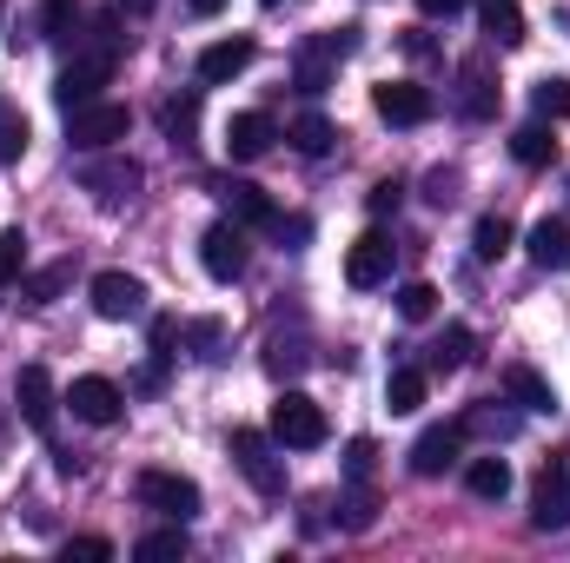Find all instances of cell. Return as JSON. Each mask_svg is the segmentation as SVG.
I'll return each mask as SVG.
<instances>
[{
	"mask_svg": "<svg viewBox=\"0 0 570 563\" xmlns=\"http://www.w3.org/2000/svg\"><path fill=\"white\" fill-rule=\"evenodd\" d=\"M399 199H405V186H399V179H379V186H372V213H379V219H385V213H399Z\"/></svg>",
	"mask_w": 570,
	"mask_h": 563,
	"instance_id": "obj_43",
	"label": "cell"
},
{
	"mask_svg": "<svg viewBox=\"0 0 570 563\" xmlns=\"http://www.w3.org/2000/svg\"><path fill=\"white\" fill-rule=\"evenodd\" d=\"M425 199L431 206H451V199H458V172H451V166H438V172L425 179Z\"/></svg>",
	"mask_w": 570,
	"mask_h": 563,
	"instance_id": "obj_41",
	"label": "cell"
},
{
	"mask_svg": "<svg viewBox=\"0 0 570 563\" xmlns=\"http://www.w3.org/2000/svg\"><path fill=\"white\" fill-rule=\"evenodd\" d=\"M67 557H80V563H107V557H114V544H107V537H73V544H67Z\"/></svg>",
	"mask_w": 570,
	"mask_h": 563,
	"instance_id": "obj_42",
	"label": "cell"
},
{
	"mask_svg": "<svg viewBox=\"0 0 570 563\" xmlns=\"http://www.w3.org/2000/svg\"><path fill=\"white\" fill-rule=\"evenodd\" d=\"M94 312L100 318H140L146 312V285L134 279V273H94Z\"/></svg>",
	"mask_w": 570,
	"mask_h": 563,
	"instance_id": "obj_15",
	"label": "cell"
},
{
	"mask_svg": "<svg viewBox=\"0 0 570 563\" xmlns=\"http://www.w3.org/2000/svg\"><path fill=\"white\" fill-rule=\"evenodd\" d=\"M511 239H518V233H511V219H504V213H484V219L471 226V253H478V259H504V253H511Z\"/></svg>",
	"mask_w": 570,
	"mask_h": 563,
	"instance_id": "obj_26",
	"label": "cell"
},
{
	"mask_svg": "<svg viewBox=\"0 0 570 563\" xmlns=\"http://www.w3.org/2000/svg\"><path fill=\"white\" fill-rule=\"evenodd\" d=\"M464 7H471V0H419L425 20H451V13H464Z\"/></svg>",
	"mask_w": 570,
	"mask_h": 563,
	"instance_id": "obj_44",
	"label": "cell"
},
{
	"mask_svg": "<svg viewBox=\"0 0 570 563\" xmlns=\"http://www.w3.org/2000/svg\"><path fill=\"white\" fill-rule=\"evenodd\" d=\"M338 511H345V531H372V511H379V497H372V491L358 484V491H352V497H345Z\"/></svg>",
	"mask_w": 570,
	"mask_h": 563,
	"instance_id": "obj_39",
	"label": "cell"
},
{
	"mask_svg": "<svg viewBox=\"0 0 570 563\" xmlns=\"http://www.w3.org/2000/svg\"><path fill=\"white\" fill-rule=\"evenodd\" d=\"M399 312H405V318H412V325H425L431 312H438V285H425V279L399 285Z\"/></svg>",
	"mask_w": 570,
	"mask_h": 563,
	"instance_id": "obj_37",
	"label": "cell"
},
{
	"mask_svg": "<svg viewBox=\"0 0 570 563\" xmlns=\"http://www.w3.org/2000/svg\"><path fill=\"white\" fill-rule=\"evenodd\" d=\"M266 146H273V120L266 113H233L226 120V152L233 159H259Z\"/></svg>",
	"mask_w": 570,
	"mask_h": 563,
	"instance_id": "obj_22",
	"label": "cell"
},
{
	"mask_svg": "<svg viewBox=\"0 0 570 563\" xmlns=\"http://www.w3.org/2000/svg\"><path fill=\"white\" fill-rule=\"evenodd\" d=\"M233 464L246 471V484H253L259 497H285V457H279V437H273V431L239 424V431H233Z\"/></svg>",
	"mask_w": 570,
	"mask_h": 563,
	"instance_id": "obj_1",
	"label": "cell"
},
{
	"mask_svg": "<svg viewBox=\"0 0 570 563\" xmlns=\"http://www.w3.org/2000/svg\"><path fill=\"white\" fill-rule=\"evenodd\" d=\"M13 405H20V418H27V431L53 437V412H60V392H53L47 365H20V372H13Z\"/></svg>",
	"mask_w": 570,
	"mask_h": 563,
	"instance_id": "obj_9",
	"label": "cell"
},
{
	"mask_svg": "<svg viewBox=\"0 0 570 563\" xmlns=\"http://www.w3.org/2000/svg\"><path fill=\"white\" fill-rule=\"evenodd\" d=\"M120 13H153V0H120Z\"/></svg>",
	"mask_w": 570,
	"mask_h": 563,
	"instance_id": "obj_46",
	"label": "cell"
},
{
	"mask_svg": "<svg viewBox=\"0 0 570 563\" xmlns=\"http://www.w3.org/2000/svg\"><path fill=\"white\" fill-rule=\"evenodd\" d=\"M372 464H379V444H372V437H352V444H345V477H352V484H365V477H372Z\"/></svg>",
	"mask_w": 570,
	"mask_h": 563,
	"instance_id": "obj_38",
	"label": "cell"
},
{
	"mask_svg": "<svg viewBox=\"0 0 570 563\" xmlns=\"http://www.w3.org/2000/svg\"><path fill=\"white\" fill-rule=\"evenodd\" d=\"M332 140H338V127H332L325 113H298V120H292V146H298L305 159H325Z\"/></svg>",
	"mask_w": 570,
	"mask_h": 563,
	"instance_id": "obj_28",
	"label": "cell"
},
{
	"mask_svg": "<svg viewBox=\"0 0 570 563\" xmlns=\"http://www.w3.org/2000/svg\"><path fill=\"white\" fill-rule=\"evenodd\" d=\"M219 7H226V0H193V13H199V20H213Z\"/></svg>",
	"mask_w": 570,
	"mask_h": 563,
	"instance_id": "obj_45",
	"label": "cell"
},
{
	"mask_svg": "<svg viewBox=\"0 0 570 563\" xmlns=\"http://www.w3.org/2000/svg\"><path fill=\"white\" fill-rule=\"evenodd\" d=\"M511 159H518V166H551V159H558L551 120H531V127H518V134H511Z\"/></svg>",
	"mask_w": 570,
	"mask_h": 563,
	"instance_id": "obj_24",
	"label": "cell"
},
{
	"mask_svg": "<svg viewBox=\"0 0 570 563\" xmlns=\"http://www.w3.org/2000/svg\"><path fill=\"white\" fill-rule=\"evenodd\" d=\"M504 392L524 405V412H558V392L538 365H504Z\"/></svg>",
	"mask_w": 570,
	"mask_h": 563,
	"instance_id": "obj_20",
	"label": "cell"
},
{
	"mask_svg": "<svg viewBox=\"0 0 570 563\" xmlns=\"http://www.w3.org/2000/svg\"><path fill=\"white\" fill-rule=\"evenodd\" d=\"M358 47V27H325V33H312L305 47H298V93H325L332 87V73H338V60Z\"/></svg>",
	"mask_w": 570,
	"mask_h": 563,
	"instance_id": "obj_4",
	"label": "cell"
},
{
	"mask_svg": "<svg viewBox=\"0 0 570 563\" xmlns=\"http://www.w3.org/2000/svg\"><path fill=\"white\" fill-rule=\"evenodd\" d=\"M213 192L226 199V219H239V226H266V233L279 226V206L266 199V186H253V179H219Z\"/></svg>",
	"mask_w": 570,
	"mask_h": 563,
	"instance_id": "obj_16",
	"label": "cell"
},
{
	"mask_svg": "<svg viewBox=\"0 0 570 563\" xmlns=\"http://www.w3.org/2000/svg\"><path fill=\"white\" fill-rule=\"evenodd\" d=\"M159 127H166V140H173V146H193V134H199V93H179V100H166Z\"/></svg>",
	"mask_w": 570,
	"mask_h": 563,
	"instance_id": "obj_31",
	"label": "cell"
},
{
	"mask_svg": "<svg viewBox=\"0 0 570 563\" xmlns=\"http://www.w3.org/2000/svg\"><path fill=\"white\" fill-rule=\"evenodd\" d=\"M464 491H471L478 504H504V491H511V464H504V457H471V464H464Z\"/></svg>",
	"mask_w": 570,
	"mask_h": 563,
	"instance_id": "obj_21",
	"label": "cell"
},
{
	"mask_svg": "<svg viewBox=\"0 0 570 563\" xmlns=\"http://www.w3.org/2000/svg\"><path fill=\"white\" fill-rule=\"evenodd\" d=\"M73 27H80V7L73 0H47L40 7V33L47 40H73Z\"/></svg>",
	"mask_w": 570,
	"mask_h": 563,
	"instance_id": "obj_36",
	"label": "cell"
},
{
	"mask_svg": "<svg viewBox=\"0 0 570 563\" xmlns=\"http://www.w3.org/2000/svg\"><path fill=\"white\" fill-rule=\"evenodd\" d=\"M372 107H379V120H392V127H425L431 113H438L431 87H419V80H385V87H372Z\"/></svg>",
	"mask_w": 570,
	"mask_h": 563,
	"instance_id": "obj_11",
	"label": "cell"
},
{
	"mask_svg": "<svg viewBox=\"0 0 570 563\" xmlns=\"http://www.w3.org/2000/svg\"><path fill=\"white\" fill-rule=\"evenodd\" d=\"M385 405H392L399 418L419 412V405H425V372H419V365H399V372L385 378Z\"/></svg>",
	"mask_w": 570,
	"mask_h": 563,
	"instance_id": "obj_27",
	"label": "cell"
},
{
	"mask_svg": "<svg viewBox=\"0 0 570 563\" xmlns=\"http://www.w3.org/2000/svg\"><path fill=\"white\" fill-rule=\"evenodd\" d=\"M107 80H114V47L73 53V60L60 67V80H53V100H60V113H73V107H94Z\"/></svg>",
	"mask_w": 570,
	"mask_h": 563,
	"instance_id": "obj_5",
	"label": "cell"
},
{
	"mask_svg": "<svg viewBox=\"0 0 570 563\" xmlns=\"http://www.w3.org/2000/svg\"><path fill=\"white\" fill-rule=\"evenodd\" d=\"M67 405H73V418H80V424H114V418H120V405H127V392H120L114 378L87 372V378H73Z\"/></svg>",
	"mask_w": 570,
	"mask_h": 563,
	"instance_id": "obj_13",
	"label": "cell"
},
{
	"mask_svg": "<svg viewBox=\"0 0 570 563\" xmlns=\"http://www.w3.org/2000/svg\"><path fill=\"white\" fill-rule=\"evenodd\" d=\"M524 246H531V266H544V273H570V226L564 219H538Z\"/></svg>",
	"mask_w": 570,
	"mask_h": 563,
	"instance_id": "obj_19",
	"label": "cell"
},
{
	"mask_svg": "<svg viewBox=\"0 0 570 563\" xmlns=\"http://www.w3.org/2000/svg\"><path fill=\"white\" fill-rule=\"evenodd\" d=\"M266 431L279 437V451H318V444H325V412H318V398H305V392H279Z\"/></svg>",
	"mask_w": 570,
	"mask_h": 563,
	"instance_id": "obj_2",
	"label": "cell"
},
{
	"mask_svg": "<svg viewBox=\"0 0 570 563\" xmlns=\"http://www.w3.org/2000/svg\"><path fill=\"white\" fill-rule=\"evenodd\" d=\"M253 53H259V47H253L246 33H239V40H213V47L199 53V80H206V87H226V80H239V73L253 67Z\"/></svg>",
	"mask_w": 570,
	"mask_h": 563,
	"instance_id": "obj_18",
	"label": "cell"
},
{
	"mask_svg": "<svg viewBox=\"0 0 570 563\" xmlns=\"http://www.w3.org/2000/svg\"><path fill=\"white\" fill-rule=\"evenodd\" d=\"M392 259H399V246H392L385 233H365V239H352V253H345V279L358 285V292H372V285L392 279Z\"/></svg>",
	"mask_w": 570,
	"mask_h": 563,
	"instance_id": "obj_12",
	"label": "cell"
},
{
	"mask_svg": "<svg viewBox=\"0 0 570 563\" xmlns=\"http://www.w3.org/2000/svg\"><path fill=\"white\" fill-rule=\"evenodd\" d=\"M134 557H146V563H166V557H186V524L173 517L166 531H146L140 544H134Z\"/></svg>",
	"mask_w": 570,
	"mask_h": 563,
	"instance_id": "obj_32",
	"label": "cell"
},
{
	"mask_svg": "<svg viewBox=\"0 0 570 563\" xmlns=\"http://www.w3.org/2000/svg\"><path fill=\"white\" fill-rule=\"evenodd\" d=\"M464 451V424H431L425 437L412 444V477H444Z\"/></svg>",
	"mask_w": 570,
	"mask_h": 563,
	"instance_id": "obj_17",
	"label": "cell"
},
{
	"mask_svg": "<svg viewBox=\"0 0 570 563\" xmlns=\"http://www.w3.org/2000/svg\"><path fill=\"white\" fill-rule=\"evenodd\" d=\"M531 113H538V120H551V127L570 120V80H564V73H544V80L531 87Z\"/></svg>",
	"mask_w": 570,
	"mask_h": 563,
	"instance_id": "obj_29",
	"label": "cell"
},
{
	"mask_svg": "<svg viewBox=\"0 0 570 563\" xmlns=\"http://www.w3.org/2000/svg\"><path fill=\"white\" fill-rule=\"evenodd\" d=\"M134 497H140L146 511H159V517H199V484L193 477H179V471H140L134 477Z\"/></svg>",
	"mask_w": 570,
	"mask_h": 563,
	"instance_id": "obj_6",
	"label": "cell"
},
{
	"mask_svg": "<svg viewBox=\"0 0 570 563\" xmlns=\"http://www.w3.org/2000/svg\"><path fill=\"white\" fill-rule=\"evenodd\" d=\"M27 152V113L13 100H0V166H13Z\"/></svg>",
	"mask_w": 570,
	"mask_h": 563,
	"instance_id": "obj_34",
	"label": "cell"
},
{
	"mask_svg": "<svg viewBox=\"0 0 570 563\" xmlns=\"http://www.w3.org/2000/svg\"><path fill=\"white\" fill-rule=\"evenodd\" d=\"M305 358H312V352H305V338H298V332H292V338H285V332L266 338V372H273V378H298V372H305Z\"/></svg>",
	"mask_w": 570,
	"mask_h": 563,
	"instance_id": "obj_30",
	"label": "cell"
},
{
	"mask_svg": "<svg viewBox=\"0 0 570 563\" xmlns=\"http://www.w3.org/2000/svg\"><path fill=\"white\" fill-rule=\"evenodd\" d=\"M20 279H27V233L7 226V233H0V292H13Z\"/></svg>",
	"mask_w": 570,
	"mask_h": 563,
	"instance_id": "obj_33",
	"label": "cell"
},
{
	"mask_svg": "<svg viewBox=\"0 0 570 563\" xmlns=\"http://www.w3.org/2000/svg\"><path fill=\"white\" fill-rule=\"evenodd\" d=\"M478 27H484L498 47H518V40H524V7H518V0H478Z\"/></svg>",
	"mask_w": 570,
	"mask_h": 563,
	"instance_id": "obj_23",
	"label": "cell"
},
{
	"mask_svg": "<svg viewBox=\"0 0 570 563\" xmlns=\"http://www.w3.org/2000/svg\"><path fill=\"white\" fill-rule=\"evenodd\" d=\"M67 285H73V259H53V266H40L33 279H20V298H27V305H53Z\"/></svg>",
	"mask_w": 570,
	"mask_h": 563,
	"instance_id": "obj_25",
	"label": "cell"
},
{
	"mask_svg": "<svg viewBox=\"0 0 570 563\" xmlns=\"http://www.w3.org/2000/svg\"><path fill=\"white\" fill-rule=\"evenodd\" d=\"M199 266H206L219 285L239 279V273H246V226H239V219L206 226V239H199Z\"/></svg>",
	"mask_w": 570,
	"mask_h": 563,
	"instance_id": "obj_10",
	"label": "cell"
},
{
	"mask_svg": "<svg viewBox=\"0 0 570 563\" xmlns=\"http://www.w3.org/2000/svg\"><path fill=\"white\" fill-rule=\"evenodd\" d=\"M140 179H146L140 159H127V152H120V159H94V166H80V186L94 192L100 213H120V206L140 192Z\"/></svg>",
	"mask_w": 570,
	"mask_h": 563,
	"instance_id": "obj_8",
	"label": "cell"
},
{
	"mask_svg": "<svg viewBox=\"0 0 570 563\" xmlns=\"http://www.w3.org/2000/svg\"><path fill=\"white\" fill-rule=\"evenodd\" d=\"M266 7H285V0H266Z\"/></svg>",
	"mask_w": 570,
	"mask_h": 563,
	"instance_id": "obj_47",
	"label": "cell"
},
{
	"mask_svg": "<svg viewBox=\"0 0 570 563\" xmlns=\"http://www.w3.org/2000/svg\"><path fill=\"white\" fill-rule=\"evenodd\" d=\"M127 127H134V113L120 100H94V107H73L67 113V146L73 152H107V146L127 140Z\"/></svg>",
	"mask_w": 570,
	"mask_h": 563,
	"instance_id": "obj_3",
	"label": "cell"
},
{
	"mask_svg": "<svg viewBox=\"0 0 570 563\" xmlns=\"http://www.w3.org/2000/svg\"><path fill=\"white\" fill-rule=\"evenodd\" d=\"M531 524L538 531H570V451L544 457L538 491H531Z\"/></svg>",
	"mask_w": 570,
	"mask_h": 563,
	"instance_id": "obj_7",
	"label": "cell"
},
{
	"mask_svg": "<svg viewBox=\"0 0 570 563\" xmlns=\"http://www.w3.org/2000/svg\"><path fill=\"white\" fill-rule=\"evenodd\" d=\"M0 13H7V0H0Z\"/></svg>",
	"mask_w": 570,
	"mask_h": 563,
	"instance_id": "obj_48",
	"label": "cell"
},
{
	"mask_svg": "<svg viewBox=\"0 0 570 563\" xmlns=\"http://www.w3.org/2000/svg\"><path fill=\"white\" fill-rule=\"evenodd\" d=\"M186 332H193V345H199V358L213 365V358H219V345H226V332H219L213 318H199V325H186Z\"/></svg>",
	"mask_w": 570,
	"mask_h": 563,
	"instance_id": "obj_40",
	"label": "cell"
},
{
	"mask_svg": "<svg viewBox=\"0 0 570 563\" xmlns=\"http://www.w3.org/2000/svg\"><path fill=\"white\" fill-rule=\"evenodd\" d=\"M464 358H471V332L464 325H444V338L431 345V372H458Z\"/></svg>",
	"mask_w": 570,
	"mask_h": 563,
	"instance_id": "obj_35",
	"label": "cell"
},
{
	"mask_svg": "<svg viewBox=\"0 0 570 563\" xmlns=\"http://www.w3.org/2000/svg\"><path fill=\"white\" fill-rule=\"evenodd\" d=\"M458 113H464V120H491V113H498V73H491L484 53H471V60L458 67Z\"/></svg>",
	"mask_w": 570,
	"mask_h": 563,
	"instance_id": "obj_14",
	"label": "cell"
}]
</instances>
